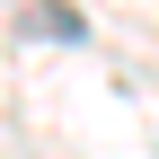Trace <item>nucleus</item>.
I'll return each instance as SVG.
<instances>
[{"label":"nucleus","instance_id":"f257e3e1","mask_svg":"<svg viewBox=\"0 0 159 159\" xmlns=\"http://www.w3.org/2000/svg\"><path fill=\"white\" fill-rule=\"evenodd\" d=\"M9 18H18L27 35H44V44H80V35H89L71 0H9Z\"/></svg>","mask_w":159,"mask_h":159}]
</instances>
